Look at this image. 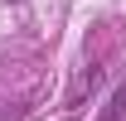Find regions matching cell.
Wrapping results in <instances>:
<instances>
[{
  "mask_svg": "<svg viewBox=\"0 0 126 121\" xmlns=\"http://www.w3.org/2000/svg\"><path fill=\"white\" fill-rule=\"evenodd\" d=\"M121 111H126V82H121L116 92H111V102H107V111H102L97 121H121Z\"/></svg>",
  "mask_w": 126,
  "mask_h": 121,
  "instance_id": "cell-1",
  "label": "cell"
}]
</instances>
